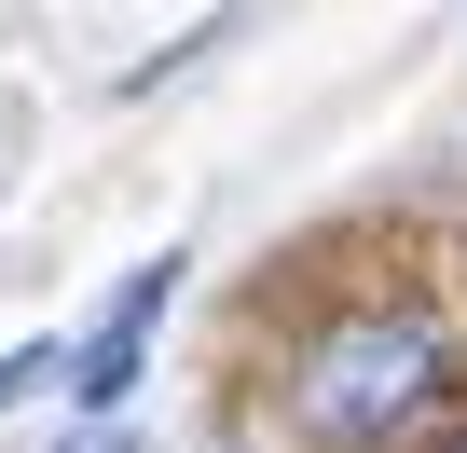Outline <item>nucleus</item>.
I'll return each mask as SVG.
<instances>
[{
	"label": "nucleus",
	"mask_w": 467,
	"mask_h": 453,
	"mask_svg": "<svg viewBox=\"0 0 467 453\" xmlns=\"http://www.w3.org/2000/svg\"><path fill=\"white\" fill-rule=\"evenodd\" d=\"M69 453H124V439H69Z\"/></svg>",
	"instance_id": "20e7f679"
},
{
	"label": "nucleus",
	"mask_w": 467,
	"mask_h": 453,
	"mask_svg": "<svg viewBox=\"0 0 467 453\" xmlns=\"http://www.w3.org/2000/svg\"><path fill=\"white\" fill-rule=\"evenodd\" d=\"M179 275H192V262H179V248H165V262H138V275H124V289H110V303H97V330H83V344H69V371H56V385H69V398H83V412H97V426H110V412H124V398H138V371H151V330H165V316H179Z\"/></svg>",
	"instance_id": "f03ea898"
},
{
	"label": "nucleus",
	"mask_w": 467,
	"mask_h": 453,
	"mask_svg": "<svg viewBox=\"0 0 467 453\" xmlns=\"http://www.w3.org/2000/svg\"><path fill=\"white\" fill-rule=\"evenodd\" d=\"M453 398H467V330H453V303H426V289L330 303V316L289 344V371H275V412H289L303 453H399V439H426Z\"/></svg>",
	"instance_id": "f257e3e1"
},
{
	"label": "nucleus",
	"mask_w": 467,
	"mask_h": 453,
	"mask_svg": "<svg viewBox=\"0 0 467 453\" xmlns=\"http://www.w3.org/2000/svg\"><path fill=\"white\" fill-rule=\"evenodd\" d=\"M56 371H69V344H0V412H15L28 385H56Z\"/></svg>",
	"instance_id": "7ed1b4c3"
},
{
	"label": "nucleus",
	"mask_w": 467,
	"mask_h": 453,
	"mask_svg": "<svg viewBox=\"0 0 467 453\" xmlns=\"http://www.w3.org/2000/svg\"><path fill=\"white\" fill-rule=\"evenodd\" d=\"M440 453H467V426H440Z\"/></svg>",
	"instance_id": "39448f33"
}]
</instances>
